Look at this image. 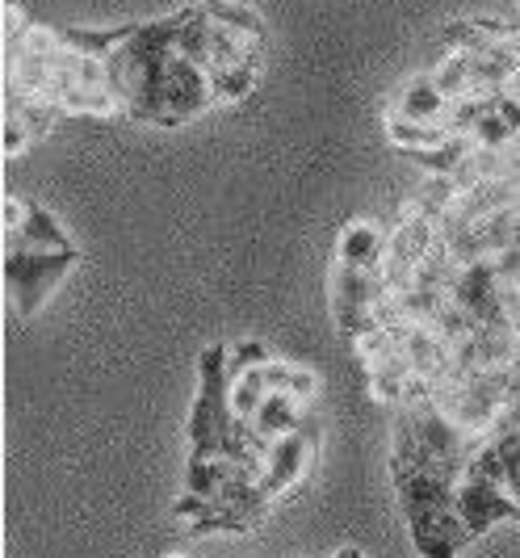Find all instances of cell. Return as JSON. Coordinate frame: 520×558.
Masks as SVG:
<instances>
[{"label": "cell", "instance_id": "obj_18", "mask_svg": "<svg viewBox=\"0 0 520 558\" xmlns=\"http://www.w3.org/2000/svg\"><path fill=\"white\" fill-rule=\"evenodd\" d=\"M269 399V383H265V365L261 369H247V374H240L235 383H231V412L244 420V424H252V416L261 412V403Z\"/></svg>", "mask_w": 520, "mask_h": 558}, {"label": "cell", "instance_id": "obj_6", "mask_svg": "<svg viewBox=\"0 0 520 558\" xmlns=\"http://www.w3.org/2000/svg\"><path fill=\"white\" fill-rule=\"evenodd\" d=\"M520 500H512L499 483H492L487 475H474L465 471L458 483V517H462L465 542H479L483 533H492L499 521H512L517 517Z\"/></svg>", "mask_w": 520, "mask_h": 558}, {"label": "cell", "instance_id": "obj_25", "mask_svg": "<svg viewBox=\"0 0 520 558\" xmlns=\"http://www.w3.org/2000/svg\"><path fill=\"white\" fill-rule=\"evenodd\" d=\"M508 47H512V56L520 59V29H517V34H512V38H508Z\"/></svg>", "mask_w": 520, "mask_h": 558}, {"label": "cell", "instance_id": "obj_12", "mask_svg": "<svg viewBox=\"0 0 520 558\" xmlns=\"http://www.w3.org/2000/svg\"><path fill=\"white\" fill-rule=\"evenodd\" d=\"M454 131L449 126H437V122H411L403 113H386V140L395 151H428V147H440V143L449 140Z\"/></svg>", "mask_w": 520, "mask_h": 558}, {"label": "cell", "instance_id": "obj_26", "mask_svg": "<svg viewBox=\"0 0 520 558\" xmlns=\"http://www.w3.org/2000/svg\"><path fill=\"white\" fill-rule=\"evenodd\" d=\"M512 521H517V525H520V508H517V517H512Z\"/></svg>", "mask_w": 520, "mask_h": 558}, {"label": "cell", "instance_id": "obj_22", "mask_svg": "<svg viewBox=\"0 0 520 558\" xmlns=\"http://www.w3.org/2000/svg\"><path fill=\"white\" fill-rule=\"evenodd\" d=\"M29 143H34V135H29V126L17 118V113L4 110V156L13 160V156H22Z\"/></svg>", "mask_w": 520, "mask_h": 558}, {"label": "cell", "instance_id": "obj_8", "mask_svg": "<svg viewBox=\"0 0 520 558\" xmlns=\"http://www.w3.org/2000/svg\"><path fill=\"white\" fill-rule=\"evenodd\" d=\"M306 403H299V399H290V395L281 391H269V399L261 403V412L252 416V437H256V446H274V441H281V437H290V433H299L302 424H306Z\"/></svg>", "mask_w": 520, "mask_h": 558}, {"label": "cell", "instance_id": "obj_4", "mask_svg": "<svg viewBox=\"0 0 520 558\" xmlns=\"http://www.w3.org/2000/svg\"><path fill=\"white\" fill-rule=\"evenodd\" d=\"M378 286H383L378 274H361L353 265L331 260L328 303H331V315H336V328L349 336V340H361L365 332L383 328L378 324Z\"/></svg>", "mask_w": 520, "mask_h": 558}, {"label": "cell", "instance_id": "obj_1", "mask_svg": "<svg viewBox=\"0 0 520 558\" xmlns=\"http://www.w3.org/2000/svg\"><path fill=\"white\" fill-rule=\"evenodd\" d=\"M390 478L399 512L408 517L411 546L420 558H458L470 546L458 517V483L462 478L445 475L437 466L420 462L411 449L395 446L390 453Z\"/></svg>", "mask_w": 520, "mask_h": 558}, {"label": "cell", "instance_id": "obj_23", "mask_svg": "<svg viewBox=\"0 0 520 558\" xmlns=\"http://www.w3.org/2000/svg\"><path fill=\"white\" fill-rule=\"evenodd\" d=\"M22 223H26V202L9 194V197H4V235H13Z\"/></svg>", "mask_w": 520, "mask_h": 558}, {"label": "cell", "instance_id": "obj_19", "mask_svg": "<svg viewBox=\"0 0 520 558\" xmlns=\"http://www.w3.org/2000/svg\"><path fill=\"white\" fill-rule=\"evenodd\" d=\"M202 4H206V13H210L219 26L265 38V22H261V13H256L252 4H240V0H202Z\"/></svg>", "mask_w": 520, "mask_h": 558}, {"label": "cell", "instance_id": "obj_24", "mask_svg": "<svg viewBox=\"0 0 520 558\" xmlns=\"http://www.w3.org/2000/svg\"><path fill=\"white\" fill-rule=\"evenodd\" d=\"M331 558H365V555H361L356 546H344V550H336V555H331Z\"/></svg>", "mask_w": 520, "mask_h": 558}, {"label": "cell", "instance_id": "obj_10", "mask_svg": "<svg viewBox=\"0 0 520 558\" xmlns=\"http://www.w3.org/2000/svg\"><path fill=\"white\" fill-rule=\"evenodd\" d=\"M395 113H403L411 122H437L445 126V113H449V97L440 93V84L433 72H424V76H411L403 88H399V97H395Z\"/></svg>", "mask_w": 520, "mask_h": 558}, {"label": "cell", "instance_id": "obj_7", "mask_svg": "<svg viewBox=\"0 0 520 558\" xmlns=\"http://www.w3.org/2000/svg\"><path fill=\"white\" fill-rule=\"evenodd\" d=\"M215 110V93H210V72L197 68L193 59L172 56L168 63V81H165V113H160V126H181L197 113Z\"/></svg>", "mask_w": 520, "mask_h": 558}, {"label": "cell", "instance_id": "obj_21", "mask_svg": "<svg viewBox=\"0 0 520 558\" xmlns=\"http://www.w3.org/2000/svg\"><path fill=\"white\" fill-rule=\"evenodd\" d=\"M470 135H474V143H479V147H508V143L520 140L517 131H512V122H508L499 110L487 113V118H483V122H479Z\"/></svg>", "mask_w": 520, "mask_h": 558}, {"label": "cell", "instance_id": "obj_27", "mask_svg": "<svg viewBox=\"0 0 520 558\" xmlns=\"http://www.w3.org/2000/svg\"><path fill=\"white\" fill-rule=\"evenodd\" d=\"M168 558H185V555H168Z\"/></svg>", "mask_w": 520, "mask_h": 558}, {"label": "cell", "instance_id": "obj_15", "mask_svg": "<svg viewBox=\"0 0 520 558\" xmlns=\"http://www.w3.org/2000/svg\"><path fill=\"white\" fill-rule=\"evenodd\" d=\"M265 383H269V391L290 395V399H299V403H311V399L319 395V378H315L306 365L277 362V357L265 365Z\"/></svg>", "mask_w": 520, "mask_h": 558}, {"label": "cell", "instance_id": "obj_14", "mask_svg": "<svg viewBox=\"0 0 520 558\" xmlns=\"http://www.w3.org/2000/svg\"><path fill=\"white\" fill-rule=\"evenodd\" d=\"M256 76H261L256 63H222V68H215V72H210L215 106H235V101H244L247 93L256 88Z\"/></svg>", "mask_w": 520, "mask_h": 558}, {"label": "cell", "instance_id": "obj_2", "mask_svg": "<svg viewBox=\"0 0 520 558\" xmlns=\"http://www.w3.org/2000/svg\"><path fill=\"white\" fill-rule=\"evenodd\" d=\"M240 462L261 471L265 446H256L252 428L231 412V374H227V344H206L197 353V395L190 408V462Z\"/></svg>", "mask_w": 520, "mask_h": 558}, {"label": "cell", "instance_id": "obj_5", "mask_svg": "<svg viewBox=\"0 0 520 558\" xmlns=\"http://www.w3.org/2000/svg\"><path fill=\"white\" fill-rule=\"evenodd\" d=\"M315 453H319V420L306 416L299 433L281 437L265 449V462H261V487L269 492V500H281L299 487L302 478L311 475L315 466Z\"/></svg>", "mask_w": 520, "mask_h": 558}, {"label": "cell", "instance_id": "obj_9", "mask_svg": "<svg viewBox=\"0 0 520 558\" xmlns=\"http://www.w3.org/2000/svg\"><path fill=\"white\" fill-rule=\"evenodd\" d=\"M336 260H340V265H353L361 274H383V260H386L383 231L370 223V219L344 223L340 240H336Z\"/></svg>", "mask_w": 520, "mask_h": 558}, {"label": "cell", "instance_id": "obj_20", "mask_svg": "<svg viewBox=\"0 0 520 558\" xmlns=\"http://www.w3.org/2000/svg\"><path fill=\"white\" fill-rule=\"evenodd\" d=\"M274 362V353L261 344V340H240V344H231L227 349V374H231V383L247 374V369H261V365Z\"/></svg>", "mask_w": 520, "mask_h": 558}, {"label": "cell", "instance_id": "obj_11", "mask_svg": "<svg viewBox=\"0 0 520 558\" xmlns=\"http://www.w3.org/2000/svg\"><path fill=\"white\" fill-rule=\"evenodd\" d=\"M4 244H22V248H51V252H68L76 248L68 240V231L59 227V219L43 206V202H29L26 197V223L17 227L13 235H4Z\"/></svg>", "mask_w": 520, "mask_h": 558}, {"label": "cell", "instance_id": "obj_3", "mask_svg": "<svg viewBox=\"0 0 520 558\" xmlns=\"http://www.w3.org/2000/svg\"><path fill=\"white\" fill-rule=\"evenodd\" d=\"M81 260H84L81 248L51 252V248H22V244H9V248H4V290H9L17 315H22V319H34Z\"/></svg>", "mask_w": 520, "mask_h": 558}, {"label": "cell", "instance_id": "obj_13", "mask_svg": "<svg viewBox=\"0 0 520 558\" xmlns=\"http://www.w3.org/2000/svg\"><path fill=\"white\" fill-rule=\"evenodd\" d=\"M474 147H479L474 135H449L440 147H428V151H408V160H415L428 177H454V172L474 156Z\"/></svg>", "mask_w": 520, "mask_h": 558}, {"label": "cell", "instance_id": "obj_16", "mask_svg": "<svg viewBox=\"0 0 520 558\" xmlns=\"http://www.w3.org/2000/svg\"><path fill=\"white\" fill-rule=\"evenodd\" d=\"M440 47H449V51H462V56H483V51H492L495 38L492 29H487V22L483 17H465V22H449V26L437 34Z\"/></svg>", "mask_w": 520, "mask_h": 558}, {"label": "cell", "instance_id": "obj_17", "mask_svg": "<svg viewBox=\"0 0 520 558\" xmlns=\"http://www.w3.org/2000/svg\"><path fill=\"white\" fill-rule=\"evenodd\" d=\"M433 76H437L440 93H445L449 101L483 97V93H479V81H474V63H470V56H462V51H449V56L440 59V68Z\"/></svg>", "mask_w": 520, "mask_h": 558}]
</instances>
